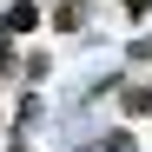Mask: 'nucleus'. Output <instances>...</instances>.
<instances>
[{
    "mask_svg": "<svg viewBox=\"0 0 152 152\" xmlns=\"http://www.w3.org/2000/svg\"><path fill=\"white\" fill-rule=\"evenodd\" d=\"M33 27H40V7H33V0H13V7L0 13V33H33Z\"/></svg>",
    "mask_w": 152,
    "mask_h": 152,
    "instance_id": "f257e3e1",
    "label": "nucleus"
},
{
    "mask_svg": "<svg viewBox=\"0 0 152 152\" xmlns=\"http://www.w3.org/2000/svg\"><path fill=\"white\" fill-rule=\"evenodd\" d=\"M119 106L132 119H152V86H119Z\"/></svg>",
    "mask_w": 152,
    "mask_h": 152,
    "instance_id": "f03ea898",
    "label": "nucleus"
},
{
    "mask_svg": "<svg viewBox=\"0 0 152 152\" xmlns=\"http://www.w3.org/2000/svg\"><path fill=\"white\" fill-rule=\"evenodd\" d=\"M80 20H86V0H53V27L60 33H73Z\"/></svg>",
    "mask_w": 152,
    "mask_h": 152,
    "instance_id": "7ed1b4c3",
    "label": "nucleus"
},
{
    "mask_svg": "<svg viewBox=\"0 0 152 152\" xmlns=\"http://www.w3.org/2000/svg\"><path fill=\"white\" fill-rule=\"evenodd\" d=\"M119 7H126V20H145V13H152V0H119Z\"/></svg>",
    "mask_w": 152,
    "mask_h": 152,
    "instance_id": "20e7f679",
    "label": "nucleus"
},
{
    "mask_svg": "<svg viewBox=\"0 0 152 152\" xmlns=\"http://www.w3.org/2000/svg\"><path fill=\"white\" fill-rule=\"evenodd\" d=\"M132 60H145V66H152V40H132Z\"/></svg>",
    "mask_w": 152,
    "mask_h": 152,
    "instance_id": "39448f33",
    "label": "nucleus"
},
{
    "mask_svg": "<svg viewBox=\"0 0 152 152\" xmlns=\"http://www.w3.org/2000/svg\"><path fill=\"white\" fill-rule=\"evenodd\" d=\"M7 152H27V145H7Z\"/></svg>",
    "mask_w": 152,
    "mask_h": 152,
    "instance_id": "423d86ee",
    "label": "nucleus"
}]
</instances>
